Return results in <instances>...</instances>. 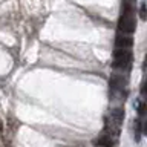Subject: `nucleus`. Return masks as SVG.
<instances>
[{
  "label": "nucleus",
  "mask_w": 147,
  "mask_h": 147,
  "mask_svg": "<svg viewBox=\"0 0 147 147\" xmlns=\"http://www.w3.org/2000/svg\"><path fill=\"white\" fill-rule=\"evenodd\" d=\"M115 45H117V48L119 49H130L132 45H133V38L130 35H126V34H119L117 37V40H115Z\"/></svg>",
  "instance_id": "nucleus-4"
},
{
  "label": "nucleus",
  "mask_w": 147,
  "mask_h": 147,
  "mask_svg": "<svg viewBox=\"0 0 147 147\" xmlns=\"http://www.w3.org/2000/svg\"><path fill=\"white\" fill-rule=\"evenodd\" d=\"M141 135H142V123H141V119H136L135 124H133V140L136 142H140Z\"/></svg>",
  "instance_id": "nucleus-6"
},
{
  "label": "nucleus",
  "mask_w": 147,
  "mask_h": 147,
  "mask_svg": "<svg viewBox=\"0 0 147 147\" xmlns=\"http://www.w3.org/2000/svg\"><path fill=\"white\" fill-rule=\"evenodd\" d=\"M138 113L140 115H144V103H138Z\"/></svg>",
  "instance_id": "nucleus-8"
},
{
  "label": "nucleus",
  "mask_w": 147,
  "mask_h": 147,
  "mask_svg": "<svg viewBox=\"0 0 147 147\" xmlns=\"http://www.w3.org/2000/svg\"><path fill=\"white\" fill-rule=\"evenodd\" d=\"M140 17L142 20H146V3H141V8H140Z\"/></svg>",
  "instance_id": "nucleus-7"
},
{
  "label": "nucleus",
  "mask_w": 147,
  "mask_h": 147,
  "mask_svg": "<svg viewBox=\"0 0 147 147\" xmlns=\"http://www.w3.org/2000/svg\"><path fill=\"white\" fill-rule=\"evenodd\" d=\"M132 63V51L130 49H119L117 48L113 52V67L127 69Z\"/></svg>",
  "instance_id": "nucleus-2"
},
{
  "label": "nucleus",
  "mask_w": 147,
  "mask_h": 147,
  "mask_svg": "<svg viewBox=\"0 0 147 147\" xmlns=\"http://www.w3.org/2000/svg\"><path fill=\"white\" fill-rule=\"evenodd\" d=\"M136 28V20H135V14H133V9L129 3H126L123 6V14L118 20V29L123 32V34H132Z\"/></svg>",
  "instance_id": "nucleus-1"
},
{
  "label": "nucleus",
  "mask_w": 147,
  "mask_h": 147,
  "mask_svg": "<svg viewBox=\"0 0 147 147\" xmlns=\"http://www.w3.org/2000/svg\"><path fill=\"white\" fill-rule=\"evenodd\" d=\"M123 119H124V110L123 109H112V112H110V121H112L115 126H118L119 127V124L123 123Z\"/></svg>",
  "instance_id": "nucleus-5"
},
{
  "label": "nucleus",
  "mask_w": 147,
  "mask_h": 147,
  "mask_svg": "<svg viewBox=\"0 0 147 147\" xmlns=\"http://www.w3.org/2000/svg\"><path fill=\"white\" fill-rule=\"evenodd\" d=\"M127 84V78L121 75V74H113L112 77L109 78V86L112 92H117V90H123V87Z\"/></svg>",
  "instance_id": "nucleus-3"
}]
</instances>
